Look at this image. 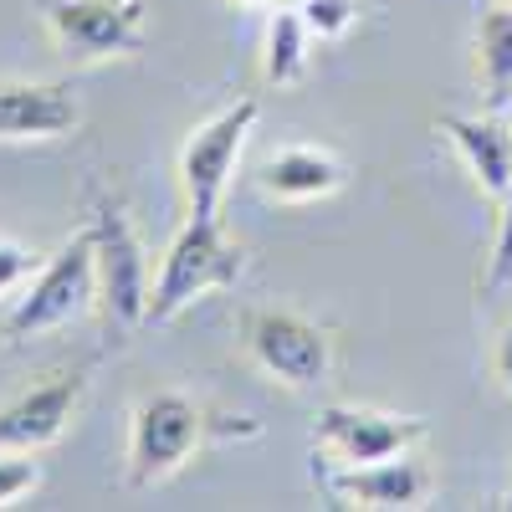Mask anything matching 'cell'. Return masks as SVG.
<instances>
[{"mask_svg": "<svg viewBox=\"0 0 512 512\" xmlns=\"http://www.w3.org/2000/svg\"><path fill=\"white\" fill-rule=\"evenodd\" d=\"M512 282V190L502 200L497 216V241H492V262H487V292H502Z\"/></svg>", "mask_w": 512, "mask_h": 512, "instance_id": "ac0fdd59", "label": "cell"}, {"mask_svg": "<svg viewBox=\"0 0 512 512\" xmlns=\"http://www.w3.org/2000/svg\"><path fill=\"white\" fill-rule=\"evenodd\" d=\"M236 6H272L277 11V6H297V0H236Z\"/></svg>", "mask_w": 512, "mask_h": 512, "instance_id": "44dd1931", "label": "cell"}, {"mask_svg": "<svg viewBox=\"0 0 512 512\" xmlns=\"http://www.w3.org/2000/svg\"><path fill=\"white\" fill-rule=\"evenodd\" d=\"M82 395H88V369H57L41 384H31V390H21L11 405H0V446L41 451L62 441Z\"/></svg>", "mask_w": 512, "mask_h": 512, "instance_id": "30bf717a", "label": "cell"}, {"mask_svg": "<svg viewBox=\"0 0 512 512\" xmlns=\"http://www.w3.org/2000/svg\"><path fill=\"white\" fill-rule=\"evenodd\" d=\"M492 379H497V390H507V395H512V313L502 318L497 344H492Z\"/></svg>", "mask_w": 512, "mask_h": 512, "instance_id": "ffe728a7", "label": "cell"}, {"mask_svg": "<svg viewBox=\"0 0 512 512\" xmlns=\"http://www.w3.org/2000/svg\"><path fill=\"white\" fill-rule=\"evenodd\" d=\"M88 236H93V267H98V303H103V313L118 328H144L149 323V292H154L149 251H144L134 221H128V210L113 195L93 200Z\"/></svg>", "mask_w": 512, "mask_h": 512, "instance_id": "3957f363", "label": "cell"}, {"mask_svg": "<svg viewBox=\"0 0 512 512\" xmlns=\"http://www.w3.org/2000/svg\"><path fill=\"white\" fill-rule=\"evenodd\" d=\"M31 267H36V256H31L21 241H6V236H0V297H6V292H21V282L31 277Z\"/></svg>", "mask_w": 512, "mask_h": 512, "instance_id": "d6986e66", "label": "cell"}, {"mask_svg": "<svg viewBox=\"0 0 512 512\" xmlns=\"http://www.w3.org/2000/svg\"><path fill=\"white\" fill-rule=\"evenodd\" d=\"M246 277V251L221 231V216H185V226L169 241L164 262L149 292V323L180 318L195 297L226 292Z\"/></svg>", "mask_w": 512, "mask_h": 512, "instance_id": "7a4b0ae2", "label": "cell"}, {"mask_svg": "<svg viewBox=\"0 0 512 512\" xmlns=\"http://www.w3.org/2000/svg\"><path fill=\"white\" fill-rule=\"evenodd\" d=\"M262 190L282 205H308V200H328L344 190L349 169L333 149H318V144H292V149H277L267 164H262Z\"/></svg>", "mask_w": 512, "mask_h": 512, "instance_id": "4fadbf2b", "label": "cell"}, {"mask_svg": "<svg viewBox=\"0 0 512 512\" xmlns=\"http://www.w3.org/2000/svg\"><path fill=\"white\" fill-rule=\"evenodd\" d=\"M36 11L72 62L144 52V0H36Z\"/></svg>", "mask_w": 512, "mask_h": 512, "instance_id": "52a82bcc", "label": "cell"}, {"mask_svg": "<svg viewBox=\"0 0 512 512\" xmlns=\"http://www.w3.org/2000/svg\"><path fill=\"white\" fill-rule=\"evenodd\" d=\"M477 82L492 113L512 103V6H492L477 21Z\"/></svg>", "mask_w": 512, "mask_h": 512, "instance_id": "9a60e30c", "label": "cell"}, {"mask_svg": "<svg viewBox=\"0 0 512 512\" xmlns=\"http://www.w3.org/2000/svg\"><path fill=\"white\" fill-rule=\"evenodd\" d=\"M241 349L282 390H318L333 374V333L287 308H246Z\"/></svg>", "mask_w": 512, "mask_h": 512, "instance_id": "277c9868", "label": "cell"}, {"mask_svg": "<svg viewBox=\"0 0 512 512\" xmlns=\"http://www.w3.org/2000/svg\"><path fill=\"white\" fill-rule=\"evenodd\" d=\"M36 487H41L36 451L0 446V507H16V502H21V497H31Z\"/></svg>", "mask_w": 512, "mask_h": 512, "instance_id": "2e32d148", "label": "cell"}, {"mask_svg": "<svg viewBox=\"0 0 512 512\" xmlns=\"http://www.w3.org/2000/svg\"><path fill=\"white\" fill-rule=\"evenodd\" d=\"M313 31L303 21L297 6H277L272 21H267V52H262V77L272 88H297L308 77V62H313Z\"/></svg>", "mask_w": 512, "mask_h": 512, "instance_id": "5bb4252c", "label": "cell"}, {"mask_svg": "<svg viewBox=\"0 0 512 512\" xmlns=\"http://www.w3.org/2000/svg\"><path fill=\"white\" fill-rule=\"evenodd\" d=\"M436 134L461 154L466 175L477 180V190L502 205L512 190V134L497 118H472V113H441L436 118Z\"/></svg>", "mask_w": 512, "mask_h": 512, "instance_id": "7c38bea8", "label": "cell"}, {"mask_svg": "<svg viewBox=\"0 0 512 512\" xmlns=\"http://www.w3.org/2000/svg\"><path fill=\"white\" fill-rule=\"evenodd\" d=\"M431 425L420 415H390L374 405H323L318 425H313V446L328 466H364V461H384L415 451Z\"/></svg>", "mask_w": 512, "mask_h": 512, "instance_id": "ba28073f", "label": "cell"}, {"mask_svg": "<svg viewBox=\"0 0 512 512\" xmlns=\"http://www.w3.org/2000/svg\"><path fill=\"white\" fill-rule=\"evenodd\" d=\"M262 425L251 415H221L205 410L200 400L180 395V390H154L134 405L128 420V461H123V482L134 492H149L159 482H169L175 472L221 441H251Z\"/></svg>", "mask_w": 512, "mask_h": 512, "instance_id": "6da1fadb", "label": "cell"}, {"mask_svg": "<svg viewBox=\"0 0 512 512\" xmlns=\"http://www.w3.org/2000/svg\"><path fill=\"white\" fill-rule=\"evenodd\" d=\"M82 118L67 82H0V144L62 139Z\"/></svg>", "mask_w": 512, "mask_h": 512, "instance_id": "8fae6325", "label": "cell"}, {"mask_svg": "<svg viewBox=\"0 0 512 512\" xmlns=\"http://www.w3.org/2000/svg\"><path fill=\"white\" fill-rule=\"evenodd\" d=\"M313 477L333 497V507H364V512H410V507H425L436 492L431 466L415 451L364 461V466H323Z\"/></svg>", "mask_w": 512, "mask_h": 512, "instance_id": "9c48e42d", "label": "cell"}, {"mask_svg": "<svg viewBox=\"0 0 512 512\" xmlns=\"http://www.w3.org/2000/svg\"><path fill=\"white\" fill-rule=\"evenodd\" d=\"M297 11H303V21L318 41H338L359 21V0H297Z\"/></svg>", "mask_w": 512, "mask_h": 512, "instance_id": "e0dca14e", "label": "cell"}, {"mask_svg": "<svg viewBox=\"0 0 512 512\" xmlns=\"http://www.w3.org/2000/svg\"><path fill=\"white\" fill-rule=\"evenodd\" d=\"M256 118H262V103L241 98L221 113H210L200 128H190V139L180 144V195L190 216H221V200L231 190V175Z\"/></svg>", "mask_w": 512, "mask_h": 512, "instance_id": "5b68a950", "label": "cell"}, {"mask_svg": "<svg viewBox=\"0 0 512 512\" xmlns=\"http://www.w3.org/2000/svg\"><path fill=\"white\" fill-rule=\"evenodd\" d=\"M93 297H98V267H93V236L82 226L52 262L16 292V308L6 313V338H31V333L62 328V323L88 313Z\"/></svg>", "mask_w": 512, "mask_h": 512, "instance_id": "8992f818", "label": "cell"}]
</instances>
